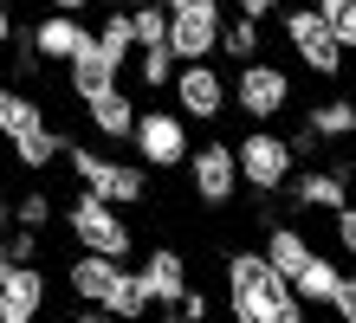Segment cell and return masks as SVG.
Here are the masks:
<instances>
[{"mask_svg": "<svg viewBox=\"0 0 356 323\" xmlns=\"http://www.w3.org/2000/svg\"><path fill=\"white\" fill-rule=\"evenodd\" d=\"M227 310H234V323H305V304L259 252L227 258Z\"/></svg>", "mask_w": 356, "mask_h": 323, "instance_id": "obj_1", "label": "cell"}, {"mask_svg": "<svg viewBox=\"0 0 356 323\" xmlns=\"http://www.w3.org/2000/svg\"><path fill=\"white\" fill-rule=\"evenodd\" d=\"M130 142H136V156H143V168H181L188 162V123L175 117V110H136V129H130Z\"/></svg>", "mask_w": 356, "mask_h": 323, "instance_id": "obj_11", "label": "cell"}, {"mask_svg": "<svg viewBox=\"0 0 356 323\" xmlns=\"http://www.w3.org/2000/svg\"><path fill=\"white\" fill-rule=\"evenodd\" d=\"M149 7H156V13H175V7H181V0H149Z\"/></svg>", "mask_w": 356, "mask_h": 323, "instance_id": "obj_36", "label": "cell"}, {"mask_svg": "<svg viewBox=\"0 0 356 323\" xmlns=\"http://www.w3.org/2000/svg\"><path fill=\"white\" fill-rule=\"evenodd\" d=\"M220 26H227L220 0H181L169 13V58L175 65H207L220 52Z\"/></svg>", "mask_w": 356, "mask_h": 323, "instance_id": "obj_9", "label": "cell"}, {"mask_svg": "<svg viewBox=\"0 0 356 323\" xmlns=\"http://www.w3.org/2000/svg\"><path fill=\"white\" fill-rule=\"evenodd\" d=\"M72 323H111V317H104V310H78Z\"/></svg>", "mask_w": 356, "mask_h": 323, "instance_id": "obj_35", "label": "cell"}, {"mask_svg": "<svg viewBox=\"0 0 356 323\" xmlns=\"http://www.w3.org/2000/svg\"><path fill=\"white\" fill-rule=\"evenodd\" d=\"M227 103H240V117L253 123V129H266L272 117L291 110V72H285V65H272V58L240 65L234 84H227Z\"/></svg>", "mask_w": 356, "mask_h": 323, "instance_id": "obj_5", "label": "cell"}, {"mask_svg": "<svg viewBox=\"0 0 356 323\" xmlns=\"http://www.w3.org/2000/svg\"><path fill=\"white\" fill-rule=\"evenodd\" d=\"M130 7H143V0H111V13H130Z\"/></svg>", "mask_w": 356, "mask_h": 323, "instance_id": "obj_37", "label": "cell"}, {"mask_svg": "<svg viewBox=\"0 0 356 323\" xmlns=\"http://www.w3.org/2000/svg\"><path fill=\"white\" fill-rule=\"evenodd\" d=\"M85 123L97 129L104 142H130V129H136V97L123 91V84H111V91H97L85 103Z\"/></svg>", "mask_w": 356, "mask_h": 323, "instance_id": "obj_17", "label": "cell"}, {"mask_svg": "<svg viewBox=\"0 0 356 323\" xmlns=\"http://www.w3.org/2000/svg\"><path fill=\"white\" fill-rule=\"evenodd\" d=\"M285 194H291L298 213H343L350 207V168L343 162L337 168H291Z\"/></svg>", "mask_w": 356, "mask_h": 323, "instance_id": "obj_13", "label": "cell"}, {"mask_svg": "<svg viewBox=\"0 0 356 323\" xmlns=\"http://www.w3.org/2000/svg\"><path fill=\"white\" fill-rule=\"evenodd\" d=\"M175 117L181 123H220L227 117V78L214 65H175Z\"/></svg>", "mask_w": 356, "mask_h": 323, "instance_id": "obj_12", "label": "cell"}, {"mask_svg": "<svg viewBox=\"0 0 356 323\" xmlns=\"http://www.w3.org/2000/svg\"><path fill=\"white\" fill-rule=\"evenodd\" d=\"M324 310H337V323H356V272H343V285L330 291V304Z\"/></svg>", "mask_w": 356, "mask_h": 323, "instance_id": "obj_30", "label": "cell"}, {"mask_svg": "<svg viewBox=\"0 0 356 323\" xmlns=\"http://www.w3.org/2000/svg\"><path fill=\"white\" fill-rule=\"evenodd\" d=\"M91 39H97V52L111 58L117 72H123V65H130V52H136V39H130V13H104Z\"/></svg>", "mask_w": 356, "mask_h": 323, "instance_id": "obj_22", "label": "cell"}, {"mask_svg": "<svg viewBox=\"0 0 356 323\" xmlns=\"http://www.w3.org/2000/svg\"><path fill=\"white\" fill-rule=\"evenodd\" d=\"M13 226H19V233H46V226H52V194H19Z\"/></svg>", "mask_w": 356, "mask_h": 323, "instance_id": "obj_27", "label": "cell"}, {"mask_svg": "<svg viewBox=\"0 0 356 323\" xmlns=\"http://www.w3.org/2000/svg\"><path fill=\"white\" fill-rule=\"evenodd\" d=\"M0 7H7V0H0Z\"/></svg>", "mask_w": 356, "mask_h": 323, "instance_id": "obj_40", "label": "cell"}, {"mask_svg": "<svg viewBox=\"0 0 356 323\" xmlns=\"http://www.w3.org/2000/svg\"><path fill=\"white\" fill-rule=\"evenodd\" d=\"M65 72H72V97H78V103H91L97 91H111V84H117V65L97 52V39H85V46H78V58L65 65Z\"/></svg>", "mask_w": 356, "mask_h": 323, "instance_id": "obj_19", "label": "cell"}, {"mask_svg": "<svg viewBox=\"0 0 356 323\" xmlns=\"http://www.w3.org/2000/svg\"><path fill=\"white\" fill-rule=\"evenodd\" d=\"M311 7L324 13V26L337 33V46L350 52V46H356V0H311Z\"/></svg>", "mask_w": 356, "mask_h": 323, "instance_id": "obj_26", "label": "cell"}, {"mask_svg": "<svg viewBox=\"0 0 356 323\" xmlns=\"http://www.w3.org/2000/svg\"><path fill=\"white\" fill-rule=\"evenodd\" d=\"M7 226H13V220H7V207H0V246H7Z\"/></svg>", "mask_w": 356, "mask_h": 323, "instance_id": "obj_38", "label": "cell"}, {"mask_svg": "<svg viewBox=\"0 0 356 323\" xmlns=\"http://www.w3.org/2000/svg\"><path fill=\"white\" fill-rule=\"evenodd\" d=\"M343 168H350V175H356V162H343Z\"/></svg>", "mask_w": 356, "mask_h": 323, "instance_id": "obj_39", "label": "cell"}, {"mask_svg": "<svg viewBox=\"0 0 356 323\" xmlns=\"http://www.w3.org/2000/svg\"><path fill=\"white\" fill-rule=\"evenodd\" d=\"M65 226H72V240L85 246V252H97V258H130V246H136V233L123 226V213L111 207V201H97V194H78V201L65 207Z\"/></svg>", "mask_w": 356, "mask_h": 323, "instance_id": "obj_8", "label": "cell"}, {"mask_svg": "<svg viewBox=\"0 0 356 323\" xmlns=\"http://www.w3.org/2000/svg\"><path fill=\"white\" fill-rule=\"evenodd\" d=\"M136 84H143L149 97L175 84V58H169V46H143V52H136Z\"/></svg>", "mask_w": 356, "mask_h": 323, "instance_id": "obj_24", "label": "cell"}, {"mask_svg": "<svg viewBox=\"0 0 356 323\" xmlns=\"http://www.w3.org/2000/svg\"><path fill=\"white\" fill-rule=\"evenodd\" d=\"M0 136L13 142L19 168H33V175H46L52 156H58V136H52L46 110H39L26 91H7V84H0Z\"/></svg>", "mask_w": 356, "mask_h": 323, "instance_id": "obj_3", "label": "cell"}, {"mask_svg": "<svg viewBox=\"0 0 356 323\" xmlns=\"http://www.w3.org/2000/svg\"><path fill=\"white\" fill-rule=\"evenodd\" d=\"M234 168H240V188L279 194L291 181V168H298V156H291V142L279 136V129H246V136L234 142Z\"/></svg>", "mask_w": 356, "mask_h": 323, "instance_id": "obj_7", "label": "cell"}, {"mask_svg": "<svg viewBox=\"0 0 356 323\" xmlns=\"http://www.w3.org/2000/svg\"><path fill=\"white\" fill-rule=\"evenodd\" d=\"M130 39H136V52H143V46H169V13H156L149 0L130 7Z\"/></svg>", "mask_w": 356, "mask_h": 323, "instance_id": "obj_25", "label": "cell"}, {"mask_svg": "<svg viewBox=\"0 0 356 323\" xmlns=\"http://www.w3.org/2000/svg\"><path fill=\"white\" fill-rule=\"evenodd\" d=\"M234 13H240V19H253V26H266L272 13H285V0H234Z\"/></svg>", "mask_w": 356, "mask_h": 323, "instance_id": "obj_31", "label": "cell"}, {"mask_svg": "<svg viewBox=\"0 0 356 323\" xmlns=\"http://www.w3.org/2000/svg\"><path fill=\"white\" fill-rule=\"evenodd\" d=\"M0 258H7V265H39V233L7 226V246H0Z\"/></svg>", "mask_w": 356, "mask_h": 323, "instance_id": "obj_28", "label": "cell"}, {"mask_svg": "<svg viewBox=\"0 0 356 323\" xmlns=\"http://www.w3.org/2000/svg\"><path fill=\"white\" fill-rule=\"evenodd\" d=\"M330 220H337V246H343V252H356V201H350L343 213H330Z\"/></svg>", "mask_w": 356, "mask_h": 323, "instance_id": "obj_32", "label": "cell"}, {"mask_svg": "<svg viewBox=\"0 0 356 323\" xmlns=\"http://www.w3.org/2000/svg\"><path fill=\"white\" fill-rule=\"evenodd\" d=\"M305 129L318 142H350L356 136V97H324V103H311L305 110Z\"/></svg>", "mask_w": 356, "mask_h": 323, "instance_id": "obj_20", "label": "cell"}, {"mask_svg": "<svg viewBox=\"0 0 356 323\" xmlns=\"http://www.w3.org/2000/svg\"><path fill=\"white\" fill-rule=\"evenodd\" d=\"M136 291L149 297V310H175L181 291H188V258H181L175 246H156V252L136 265Z\"/></svg>", "mask_w": 356, "mask_h": 323, "instance_id": "obj_15", "label": "cell"}, {"mask_svg": "<svg viewBox=\"0 0 356 323\" xmlns=\"http://www.w3.org/2000/svg\"><path fill=\"white\" fill-rule=\"evenodd\" d=\"M46 272L39 265H7L0 258V323H39L46 310Z\"/></svg>", "mask_w": 356, "mask_h": 323, "instance_id": "obj_14", "label": "cell"}, {"mask_svg": "<svg viewBox=\"0 0 356 323\" xmlns=\"http://www.w3.org/2000/svg\"><path fill=\"white\" fill-rule=\"evenodd\" d=\"M188 181H195V201L201 207H227L240 194V168H234V142H220V136H207L201 149H188Z\"/></svg>", "mask_w": 356, "mask_h": 323, "instance_id": "obj_10", "label": "cell"}, {"mask_svg": "<svg viewBox=\"0 0 356 323\" xmlns=\"http://www.w3.org/2000/svg\"><path fill=\"white\" fill-rule=\"evenodd\" d=\"M259 258H266V265H272V272H279L285 285H291V278H298V272L311 265V258H318V246H311L298 226H266V252H259Z\"/></svg>", "mask_w": 356, "mask_h": 323, "instance_id": "obj_18", "label": "cell"}, {"mask_svg": "<svg viewBox=\"0 0 356 323\" xmlns=\"http://www.w3.org/2000/svg\"><path fill=\"white\" fill-rule=\"evenodd\" d=\"M13 46V19H7V7H0V52Z\"/></svg>", "mask_w": 356, "mask_h": 323, "instance_id": "obj_34", "label": "cell"}, {"mask_svg": "<svg viewBox=\"0 0 356 323\" xmlns=\"http://www.w3.org/2000/svg\"><path fill=\"white\" fill-rule=\"evenodd\" d=\"M337 285H343L337 258H324V252H318V258H311V265H305L298 278H291V297H298V304L311 310V304H330V291H337Z\"/></svg>", "mask_w": 356, "mask_h": 323, "instance_id": "obj_21", "label": "cell"}, {"mask_svg": "<svg viewBox=\"0 0 356 323\" xmlns=\"http://www.w3.org/2000/svg\"><path fill=\"white\" fill-rule=\"evenodd\" d=\"M85 39H91V26H85V19H72V13H39V26L26 33V46H33V58L72 65Z\"/></svg>", "mask_w": 356, "mask_h": 323, "instance_id": "obj_16", "label": "cell"}, {"mask_svg": "<svg viewBox=\"0 0 356 323\" xmlns=\"http://www.w3.org/2000/svg\"><path fill=\"white\" fill-rule=\"evenodd\" d=\"M279 33H285L291 58H298L311 78H343V46H337V33L324 26L318 7H285L279 13Z\"/></svg>", "mask_w": 356, "mask_h": 323, "instance_id": "obj_6", "label": "cell"}, {"mask_svg": "<svg viewBox=\"0 0 356 323\" xmlns=\"http://www.w3.org/2000/svg\"><path fill=\"white\" fill-rule=\"evenodd\" d=\"M207 310H214V304H207V291L188 285V291H181V304H175L169 317H175V323H207Z\"/></svg>", "mask_w": 356, "mask_h": 323, "instance_id": "obj_29", "label": "cell"}, {"mask_svg": "<svg viewBox=\"0 0 356 323\" xmlns=\"http://www.w3.org/2000/svg\"><path fill=\"white\" fill-rule=\"evenodd\" d=\"M65 162H72L78 188L97 194V201H111V207H136V201H149V175H143L136 162L97 156V149H85V142H72V149H65Z\"/></svg>", "mask_w": 356, "mask_h": 323, "instance_id": "obj_4", "label": "cell"}, {"mask_svg": "<svg viewBox=\"0 0 356 323\" xmlns=\"http://www.w3.org/2000/svg\"><path fill=\"white\" fill-rule=\"evenodd\" d=\"M85 7H91V0H46V13H72V19L85 13Z\"/></svg>", "mask_w": 356, "mask_h": 323, "instance_id": "obj_33", "label": "cell"}, {"mask_svg": "<svg viewBox=\"0 0 356 323\" xmlns=\"http://www.w3.org/2000/svg\"><path fill=\"white\" fill-rule=\"evenodd\" d=\"M65 285L85 297V310H104L111 323H143L149 317V297L136 291V272L117 265V258H97V252H78Z\"/></svg>", "mask_w": 356, "mask_h": 323, "instance_id": "obj_2", "label": "cell"}, {"mask_svg": "<svg viewBox=\"0 0 356 323\" xmlns=\"http://www.w3.org/2000/svg\"><path fill=\"white\" fill-rule=\"evenodd\" d=\"M220 52L234 65H253V58H266V33L253 26V19H227L220 26Z\"/></svg>", "mask_w": 356, "mask_h": 323, "instance_id": "obj_23", "label": "cell"}]
</instances>
